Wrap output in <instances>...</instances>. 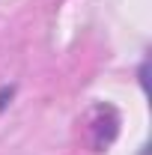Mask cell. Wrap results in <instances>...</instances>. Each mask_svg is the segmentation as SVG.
Segmentation results:
<instances>
[{
	"label": "cell",
	"mask_w": 152,
	"mask_h": 155,
	"mask_svg": "<svg viewBox=\"0 0 152 155\" xmlns=\"http://www.w3.org/2000/svg\"><path fill=\"white\" fill-rule=\"evenodd\" d=\"M6 98H12V90H3V93H0V107L6 104Z\"/></svg>",
	"instance_id": "cell-1"
}]
</instances>
